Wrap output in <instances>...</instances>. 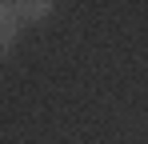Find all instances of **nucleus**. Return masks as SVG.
<instances>
[{"mask_svg": "<svg viewBox=\"0 0 148 144\" xmlns=\"http://www.w3.org/2000/svg\"><path fill=\"white\" fill-rule=\"evenodd\" d=\"M16 36H20V16H16V8H12V4H4V0H0V56L16 44Z\"/></svg>", "mask_w": 148, "mask_h": 144, "instance_id": "obj_1", "label": "nucleus"}, {"mask_svg": "<svg viewBox=\"0 0 148 144\" xmlns=\"http://www.w3.org/2000/svg\"><path fill=\"white\" fill-rule=\"evenodd\" d=\"M12 8H16L20 24H24V20L36 24V20H48V16H52V4H48V0H16Z\"/></svg>", "mask_w": 148, "mask_h": 144, "instance_id": "obj_2", "label": "nucleus"}]
</instances>
